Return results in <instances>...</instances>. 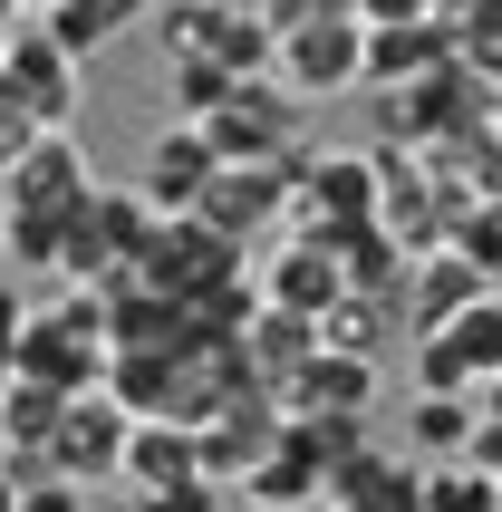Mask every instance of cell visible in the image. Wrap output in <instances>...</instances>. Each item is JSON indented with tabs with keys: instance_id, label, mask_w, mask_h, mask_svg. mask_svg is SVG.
Instances as JSON below:
<instances>
[{
	"instance_id": "cell-1",
	"label": "cell",
	"mask_w": 502,
	"mask_h": 512,
	"mask_svg": "<svg viewBox=\"0 0 502 512\" xmlns=\"http://www.w3.org/2000/svg\"><path fill=\"white\" fill-rule=\"evenodd\" d=\"M126 435H136V416H126L107 387H87V397L58 406V426H49V445H39V464H49L58 484H87V474H116V464H126Z\"/></svg>"
},
{
	"instance_id": "cell-2",
	"label": "cell",
	"mask_w": 502,
	"mask_h": 512,
	"mask_svg": "<svg viewBox=\"0 0 502 512\" xmlns=\"http://www.w3.org/2000/svg\"><path fill=\"white\" fill-rule=\"evenodd\" d=\"M203 136H213L223 165H280L290 136H300V97H290V87H251V78H242L223 107L203 116Z\"/></svg>"
},
{
	"instance_id": "cell-3",
	"label": "cell",
	"mask_w": 502,
	"mask_h": 512,
	"mask_svg": "<svg viewBox=\"0 0 502 512\" xmlns=\"http://www.w3.org/2000/svg\"><path fill=\"white\" fill-rule=\"evenodd\" d=\"M0 87L20 97L29 126H68V116H78V58L58 49L49 29H20V39H0Z\"/></svg>"
},
{
	"instance_id": "cell-4",
	"label": "cell",
	"mask_w": 502,
	"mask_h": 512,
	"mask_svg": "<svg viewBox=\"0 0 502 512\" xmlns=\"http://www.w3.org/2000/svg\"><path fill=\"white\" fill-rule=\"evenodd\" d=\"M97 184L78 155V136L68 126H49V136H29L20 155H10V174H0V194H10V213H78V194Z\"/></svg>"
},
{
	"instance_id": "cell-5",
	"label": "cell",
	"mask_w": 502,
	"mask_h": 512,
	"mask_svg": "<svg viewBox=\"0 0 502 512\" xmlns=\"http://www.w3.org/2000/svg\"><path fill=\"white\" fill-rule=\"evenodd\" d=\"M319 503H329V512H425V464L416 455H387V445H358V455L329 474Z\"/></svg>"
},
{
	"instance_id": "cell-6",
	"label": "cell",
	"mask_w": 502,
	"mask_h": 512,
	"mask_svg": "<svg viewBox=\"0 0 502 512\" xmlns=\"http://www.w3.org/2000/svg\"><path fill=\"white\" fill-rule=\"evenodd\" d=\"M280 213H290V184H280V165H223L213 184H203V203H194V223H203V232H223L232 252H242V232L280 223Z\"/></svg>"
},
{
	"instance_id": "cell-7",
	"label": "cell",
	"mask_w": 502,
	"mask_h": 512,
	"mask_svg": "<svg viewBox=\"0 0 502 512\" xmlns=\"http://www.w3.org/2000/svg\"><path fill=\"white\" fill-rule=\"evenodd\" d=\"M280 68H290V97H309V87H358L367 78V20L280 29Z\"/></svg>"
},
{
	"instance_id": "cell-8",
	"label": "cell",
	"mask_w": 502,
	"mask_h": 512,
	"mask_svg": "<svg viewBox=\"0 0 502 512\" xmlns=\"http://www.w3.org/2000/svg\"><path fill=\"white\" fill-rule=\"evenodd\" d=\"M213 174H223L213 136H203V126H165V136H155V155H145V174H136V184H145V203H155V213H194Z\"/></svg>"
},
{
	"instance_id": "cell-9",
	"label": "cell",
	"mask_w": 502,
	"mask_h": 512,
	"mask_svg": "<svg viewBox=\"0 0 502 512\" xmlns=\"http://www.w3.org/2000/svg\"><path fill=\"white\" fill-rule=\"evenodd\" d=\"M280 397L300 406V416H367V397H377V358H358V348H309L300 358V377L280 387Z\"/></svg>"
},
{
	"instance_id": "cell-10",
	"label": "cell",
	"mask_w": 502,
	"mask_h": 512,
	"mask_svg": "<svg viewBox=\"0 0 502 512\" xmlns=\"http://www.w3.org/2000/svg\"><path fill=\"white\" fill-rule=\"evenodd\" d=\"M126 493H165V484H203V445L194 426H174V416H136V435H126Z\"/></svg>"
},
{
	"instance_id": "cell-11",
	"label": "cell",
	"mask_w": 502,
	"mask_h": 512,
	"mask_svg": "<svg viewBox=\"0 0 502 512\" xmlns=\"http://www.w3.org/2000/svg\"><path fill=\"white\" fill-rule=\"evenodd\" d=\"M474 416H483L474 397H454V387H425V397H416V445H425L435 464L474 455Z\"/></svg>"
},
{
	"instance_id": "cell-12",
	"label": "cell",
	"mask_w": 502,
	"mask_h": 512,
	"mask_svg": "<svg viewBox=\"0 0 502 512\" xmlns=\"http://www.w3.org/2000/svg\"><path fill=\"white\" fill-rule=\"evenodd\" d=\"M145 0H49V39L68 58H87V49H107L116 39V20H136Z\"/></svg>"
},
{
	"instance_id": "cell-13",
	"label": "cell",
	"mask_w": 502,
	"mask_h": 512,
	"mask_svg": "<svg viewBox=\"0 0 502 512\" xmlns=\"http://www.w3.org/2000/svg\"><path fill=\"white\" fill-rule=\"evenodd\" d=\"M425 512H502V474L474 464V455L435 464V474H425Z\"/></svg>"
},
{
	"instance_id": "cell-14",
	"label": "cell",
	"mask_w": 502,
	"mask_h": 512,
	"mask_svg": "<svg viewBox=\"0 0 502 512\" xmlns=\"http://www.w3.org/2000/svg\"><path fill=\"white\" fill-rule=\"evenodd\" d=\"M165 87H174V97H184V107H174V116H184V126H203V116L223 107V97H232V87H242V78H232V68H213V58H165Z\"/></svg>"
},
{
	"instance_id": "cell-15",
	"label": "cell",
	"mask_w": 502,
	"mask_h": 512,
	"mask_svg": "<svg viewBox=\"0 0 502 512\" xmlns=\"http://www.w3.org/2000/svg\"><path fill=\"white\" fill-rule=\"evenodd\" d=\"M435 58H445V39H387V29H367V78H416Z\"/></svg>"
},
{
	"instance_id": "cell-16",
	"label": "cell",
	"mask_w": 502,
	"mask_h": 512,
	"mask_svg": "<svg viewBox=\"0 0 502 512\" xmlns=\"http://www.w3.org/2000/svg\"><path fill=\"white\" fill-rule=\"evenodd\" d=\"M464 261H474V281L502 271V203H483V223H464Z\"/></svg>"
},
{
	"instance_id": "cell-17",
	"label": "cell",
	"mask_w": 502,
	"mask_h": 512,
	"mask_svg": "<svg viewBox=\"0 0 502 512\" xmlns=\"http://www.w3.org/2000/svg\"><path fill=\"white\" fill-rule=\"evenodd\" d=\"M223 484H165V493H126V512H223Z\"/></svg>"
},
{
	"instance_id": "cell-18",
	"label": "cell",
	"mask_w": 502,
	"mask_h": 512,
	"mask_svg": "<svg viewBox=\"0 0 502 512\" xmlns=\"http://www.w3.org/2000/svg\"><path fill=\"white\" fill-rule=\"evenodd\" d=\"M20 512H87V484H58V474H49V484L20 493Z\"/></svg>"
},
{
	"instance_id": "cell-19",
	"label": "cell",
	"mask_w": 502,
	"mask_h": 512,
	"mask_svg": "<svg viewBox=\"0 0 502 512\" xmlns=\"http://www.w3.org/2000/svg\"><path fill=\"white\" fill-rule=\"evenodd\" d=\"M20 329H29V300L0 281V358H20Z\"/></svg>"
},
{
	"instance_id": "cell-20",
	"label": "cell",
	"mask_w": 502,
	"mask_h": 512,
	"mask_svg": "<svg viewBox=\"0 0 502 512\" xmlns=\"http://www.w3.org/2000/svg\"><path fill=\"white\" fill-rule=\"evenodd\" d=\"M0 464H10V406H0Z\"/></svg>"
},
{
	"instance_id": "cell-21",
	"label": "cell",
	"mask_w": 502,
	"mask_h": 512,
	"mask_svg": "<svg viewBox=\"0 0 502 512\" xmlns=\"http://www.w3.org/2000/svg\"><path fill=\"white\" fill-rule=\"evenodd\" d=\"M493 136H502V107H493Z\"/></svg>"
},
{
	"instance_id": "cell-22",
	"label": "cell",
	"mask_w": 502,
	"mask_h": 512,
	"mask_svg": "<svg viewBox=\"0 0 502 512\" xmlns=\"http://www.w3.org/2000/svg\"><path fill=\"white\" fill-rule=\"evenodd\" d=\"M300 512H329V503H300Z\"/></svg>"
}]
</instances>
